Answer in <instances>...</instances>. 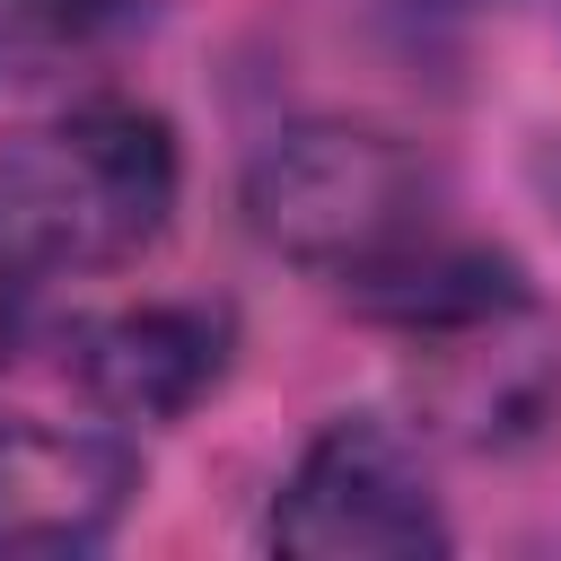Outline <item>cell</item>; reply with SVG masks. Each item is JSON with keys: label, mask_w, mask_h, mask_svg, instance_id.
<instances>
[{"label": "cell", "mask_w": 561, "mask_h": 561, "mask_svg": "<svg viewBox=\"0 0 561 561\" xmlns=\"http://www.w3.org/2000/svg\"><path fill=\"white\" fill-rule=\"evenodd\" d=\"M26 342V272L0 254V368H9V351Z\"/></svg>", "instance_id": "7"}, {"label": "cell", "mask_w": 561, "mask_h": 561, "mask_svg": "<svg viewBox=\"0 0 561 561\" xmlns=\"http://www.w3.org/2000/svg\"><path fill=\"white\" fill-rule=\"evenodd\" d=\"M61 368L114 421H175L219 386L228 316L219 307H184V298L114 307V316H88V324L61 333Z\"/></svg>", "instance_id": "5"}, {"label": "cell", "mask_w": 561, "mask_h": 561, "mask_svg": "<svg viewBox=\"0 0 561 561\" xmlns=\"http://www.w3.org/2000/svg\"><path fill=\"white\" fill-rule=\"evenodd\" d=\"M140 18H149V0H0V44H18V53H96Z\"/></svg>", "instance_id": "6"}, {"label": "cell", "mask_w": 561, "mask_h": 561, "mask_svg": "<svg viewBox=\"0 0 561 561\" xmlns=\"http://www.w3.org/2000/svg\"><path fill=\"white\" fill-rule=\"evenodd\" d=\"M245 219L272 254L333 272L342 289L438 237V167L377 123H289L245 167Z\"/></svg>", "instance_id": "2"}, {"label": "cell", "mask_w": 561, "mask_h": 561, "mask_svg": "<svg viewBox=\"0 0 561 561\" xmlns=\"http://www.w3.org/2000/svg\"><path fill=\"white\" fill-rule=\"evenodd\" d=\"M272 543L298 561H421L447 552V517L412 438L368 412H342L298 447L272 500Z\"/></svg>", "instance_id": "3"}, {"label": "cell", "mask_w": 561, "mask_h": 561, "mask_svg": "<svg viewBox=\"0 0 561 561\" xmlns=\"http://www.w3.org/2000/svg\"><path fill=\"white\" fill-rule=\"evenodd\" d=\"M140 456L79 421H0V552H88L123 526Z\"/></svg>", "instance_id": "4"}, {"label": "cell", "mask_w": 561, "mask_h": 561, "mask_svg": "<svg viewBox=\"0 0 561 561\" xmlns=\"http://www.w3.org/2000/svg\"><path fill=\"white\" fill-rule=\"evenodd\" d=\"M175 131L140 96H79L0 131V254L18 272H114L175 219Z\"/></svg>", "instance_id": "1"}]
</instances>
